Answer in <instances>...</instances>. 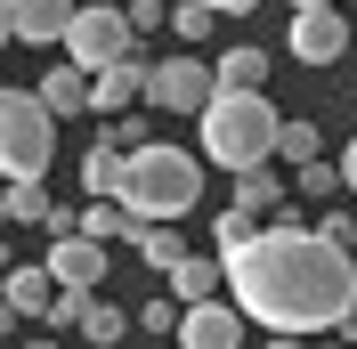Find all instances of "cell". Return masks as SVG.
Segmentation results:
<instances>
[{"label":"cell","instance_id":"24","mask_svg":"<svg viewBox=\"0 0 357 349\" xmlns=\"http://www.w3.org/2000/svg\"><path fill=\"white\" fill-rule=\"evenodd\" d=\"M211 24H220V8H203V0H178V8H171V33H178L187 49L211 41Z\"/></svg>","mask_w":357,"mask_h":349},{"label":"cell","instance_id":"12","mask_svg":"<svg viewBox=\"0 0 357 349\" xmlns=\"http://www.w3.org/2000/svg\"><path fill=\"white\" fill-rule=\"evenodd\" d=\"M57 292H66V284L49 276V260H17V268H8V284H0L8 317H49V309H57Z\"/></svg>","mask_w":357,"mask_h":349},{"label":"cell","instance_id":"1","mask_svg":"<svg viewBox=\"0 0 357 349\" xmlns=\"http://www.w3.org/2000/svg\"><path fill=\"white\" fill-rule=\"evenodd\" d=\"M220 260H227V301L268 333L317 341L357 317V260L317 228H260V244L220 252Z\"/></svg>","mask_w":357,"mask_h":349},{"label":"cell","instance_id":"6","mask_svg":"<svg viewBox=\"0 0 357 349\" xmlns=\"http://www.w3.org/2000/svg\"><path fill=\"white\" fill-rule=\"evenodd\" d=\"M211 98H220V66H203L195 49L187 57H155V89H146V106H162V114H211Z\"/></svg>","mask_w":357,"mask_h":349},{"label":"cell","instance_id":"17","mask_svg":"<svg viewBox=\"0 0 357 349\" xmlns=\"http://www.w3.org/2000/svg\"><path fill=\"white\" fill-rule=\"evenodd\" d=\"M220 89H268V49L236 41V49L220 57Z\"/></svg>","mask_w":357,"mask_h":349},{"label":"cell","instance_id":"4","mask_svg":"<svg viewBox=\"0 0 357 349\" xmlns=\"http://www.w3.org/2000/svg\"><path fill=\"white\" fill-rule=\"evenodd\" d=\"M49 154H57V114L41 106V89H0V171H8V187H41Z\"/></svg>","mask_w":357,"mask_h":349},{"label":"cell","instance_id":"29","mask_svg":"<svg viewBox=\"0 0 357 349\" xmlns=\"http://www.w3.org/2000/svg\"><path fill=\"white\" fill-rule=\"evenodd\" d=\"M130 24H138V33H155V24H171V8H162V0H130Z\"/></svg>","mask_w":357,"mask_h":349},{"label":"cell","instance_id":"5","mask_svg":"<svg viewBox=\"0 0 357 349\" xmlns=\"http://www.w3.org/2000/svg\"><path fill=\"white\" fill-rule=\"evenodd\" d=\"M130 49H138L130 8H114V0H82V17H73V33H66V66L106 73V66H122Z\"/></svg>","mask_w":357,"mask_h":349},{"label":"cell","instance_id":"26","mask_svg":"<svg viewBox=\"0 0 357 349\" xmlns=\"http://www.w3.org/2000/svg\"><path fill=\"white\" fill-rule=\"evenodd\" d=\"M178 317H187V309H178L171 292H155V301H138V333H178Z\"/></svg>","mask_w":357,"mask_h":349},{"label":"cell","instance_id":"22","mask_svg":"<svg viewBox=\"0 0 357 349\" xmlns=\"http://www.w3.org/2000/svg\"><path fill=\"white\" fill-rule=\"evenodd\" d=\"M130 252H138L146 268H162V276H171V268L187 260V244H178V228H138V236H130Z\"/></svg>","mask_w":357,"mask_h":349},{"label":"cell","instance_id":"8","mask_svg":"<svg viewBox=\"0 0 357 349\" xmlns=\"http://www.w3.org/2000/svg\"><path fill=\"white\" fill-rule=\"evenodd\" d=\"M284 49L301 57V66H333V57H349V24H341V8H301V17L284 24Z\"/></svg>","mask_w":357,"mask_h":349},{"label":"cell","instance_id":"7","mask_svg":"<svg viewBox=\"0 0 357 349\" xmlns=\"http://www.w3.org/2000/svg\"><path fill=\"white\" fill-rule=\"evenodd\" d=\"M73 17H82V0H0V33L24 49H49V41H66Z\"/></svg>","mask_w":357,"mask_h":349},{"label":"cell","instance_id":"16","mask_svg":"<svg viewBox=\"0 0 357 349\" xmlns=\"http://www.w3.org/2000/svg\"><path fill=\"white\" fill-rule=\"evenodd\" d=\"M227 203H244V211L252 219H276V211H284V203H292V179H276V171H244V179H236V195H227Z\"/></svg>","mask_w":357,"mask_h":349},{"label":"cell","instance_id":"32","mask_svg":"<svg viewBox=\"0 0 357 349\" xmlns=\"http://www.w3.org/2000/svg\"><path fill=\"white\" fill-rule=\"evenodd\" d=\"M260 349H317V341H292V333H268Z\"/></svg>","mask_w":357,"mask_h":349},{"label":"cell","instance_id":"18","mask_svg":"<svg viewBox=\"0 0 357 349\" xmlns=\"http://www.w3.org/2000/svg\"><path fill=\"white\" fill-rule=\"evenodd\" d=\"M122 333H138V317H130V309H114V301H89V317H82V341H89V349H114Z\"/></svg>","mask_w":357,"mask_h":349},{"label":"cell","instance_id":"25","mask_svg":"<svg viewBox=\"0 0 357 349\" xmlns=\"http://www.w3.org/2000/svg\"><path fill=\"white\" fill-rule=\"evenodd\" d=\"M0 211L17 219V228H49V211H57V203H49L41 187H8V195H0Z\"/></svg>","mask_w":357,"mask_h":349},{"label":"cell","instance_id":"31","mask_svg":"<svg viewBox=\"0 0 357 349\" xmlns=\"http://www.w3.org/2000/svg\"><path fill=\"white\" fill-rule=\"evenodd\" d=\"M341 179H349V195H357V138L341 147Z\"/></svg>","mask_w":357,"mask_h":349},{"label":"cell","instance_id":"28","mask_svg":"<svg viewBox=\"0 0 357 349\" xmlns=\"http://www.w3.org/2000/svg\"><path fill=\"white\" fill-rule=\"evenodd\" d=\"M317 236H325V244H341V252H349V244H357V211H341V203H333V211L317 219Z\"/></svg>","mask_w":357,"mask_h":349},{"label":"cell","instance_id":"15","mask_svg":"<svg viewBox=\"0 0 357 349\" xmlns=\"http://www.w3.org/2000/svg\"><path fill=\"white\" fill-rule=\"evenodd\" d=\"M220 292H227V260H220V252H211V260H195V252H187V260L171 268V301H178V309L220 301Z\"/></svg>","mask_w":357,"mask_h":349},{"label":"cell","instance_id":"13","mask_svg":"<svg viewBox=\"0 0 357 349\" xmlns=\"http://www.w3.org/2000/svg\"><path fill=\"white\" fill-rule=\"evenodd\" d=\"M122 187H130V154L98 138V147L82 154V195L89 203H122Z\"/></svg>","mask_w":357,"mask_h":349},{"label":"cell","instance_id":"20","mask_svg":"<svg viewBox=\"0 0 357 349\" xmlns=\"http://www.w3.org/2000/svg\"><path fill=\"white\" fill-rule=\"evenodd\" d=\"M276 163H292V171H309V163H325V138H317V122H292V114H284V138H276Z\"/></svg>","mask_w":357,"mask_h":349},{"label":"cell","instance_id":"3","mask_svg":"<svg viewBox=\"0 0 357 349\" xmlns=\"http://www.w3.org/2000/svg\"><path fill=\"white\" fill-rule=\"evenodd\" d=\"M203 203V163L187 147H146L130 154V187H122V211L138 219V228H178V219Z\"/></svg>","mask_w":357,"mask_h":349},{"label":"cell","instance_id":"10","mask_svg":"<svg viewBox=\"0 0 357 349\" xmlns=\"http://www.w3.org/2000/svg\"><path fill=\"white\" fill-rule=\"evenodd\" d=\"M106 268H114V244H98V236H57L49 244V276L66 284V292H98Z\"/></svg>","mask_w":357,"mask_h":349},{"label":"cell","instance_id":"23","mask_svg":"<svg viewBox=\"0 0 357 349\" xmlns=\"http://www.w3.org/2000/svg\"><path fill=\"white\" fill-rule=\"evenodd\" d=\"M211 244H220V252H244V244H260V219H252L244 203H227V211L211 219Z\"/></svg>","mask_w":357,"mask_h":349},{"label":"cell","instance_id":"14","mask_svg":"<svg viewBox=\"0 0 357 349\" xmlns=\"http://www.w3.org/2000/svg\"><path fill=\"white\" fill-rule=\"evenodd\" d=\"M41 106L66 122V114H82V106H98V73L89 66H49L41 73Z\"/></svg>","mask_w":357,"mask_h":349},{"label":"cell","instance_id":"19","mask_svg":"<svg viewBox=\"0 0 357 349\" xmlns=\"http://www.w3.org/2000/svg\"><path fill=\"white\" fill-rule=\"evenodd\" d=\"M292 195L333 211V195H349V179H341V163H309V171H292Z\"/></svg>","mask_w":357,"mask_h":349},{"label":"cell","instance_id":"21","mask_svg":"<svg viewBox=\"0 0 357 349\" xmlns=\"http://www.w3.org/2000/svg\"><path fill=\"white\" fill-rule=\"evenodd\" d=\"M82 236H98V244H130L138 219L122 211V203H82Z\"/></svg>","mask_w":357,"mask_h":349},{"label":"cell","instance_id":"35","mask_svg":"<svg viewBox=\"0 0 357 349\" xmlns=\"http://www.w3.org/2000/svg\"><path fill=\"white\" fill-rule=\"evenodd\" d=\"M24 349H57V341H24Z\"/></svg>","mask_w":357,"mask_h":349},{"label":"cell","instance_id":"34","mask_svg":"<svg viewBox=\"0 0 357 349\" xmlns=\"http://www.w3.org/2000/svg\"><path fill=\"white\" fill-rule=\"evenodd\" d=\"M317 349H357V341H341V333H325V341H317Z\"/></svg>","mask_w":357,"mask_h":349},{"label":"cell","instance_id":"30","mask_svg":"<svg viewBox=\"0 0 357 349\" xmlns=\"http://www.w3.org/2000/svg\"><path fill=\"white\" fill-rule=\"evenodd\" d=\"M203 8H220V17H252L260 0H203Z\"/></svg>","mask_w":357,"mask_h":349},{"label":"cell","instance_id":"11","mask_svg":"<svg viewBox=\"0 0 357 349\" xmlns=\"http://www.w3.org/2000/svg\"><path fill=\"white\" fill-rule=\"evenodd\" d=\"M146 89H155V57H146V41H138L122 66L98 73V114H106V122H122V114H138V98H146Z\"/></svg>","mask_w":357,"mask_h":349},{"label":"cell","instance_id":"2","mask_svg":"<svg viewBox=\"0 0 357 349\" xmlns=\"http://www.w3.org/2000/svg\"><path fill=\"white\" fill-rule=\"evenodd\" d=\"M276 138H284V114L268 106V89H220L211 114H203V163L220 171H268L276 163Z\"/></svg>","mask_w":357,"mask_h":349},{"label":"cell","instance_id":"27","mask_svg":"<svg viewBox=\"0 0 357 349\" xmlns=\"http://www.w3.org/2000/svg\"><path fill=\"white\" fill-rule=\"evenodd\" d=\"M89 301H98V292H57V309H49L41 325H73V333H82V317H89Z\"/></svg>","mask_w":357,"mask_h":349},{"label":"cell","instance_id":"33","mask_svg":"<svg viewBox=\"0 0 357 349\" xmlns=\"http://www.w3.org/2000/svg\"><path fill=\"white\" fill-rule=\"evenodd\" d=\"M284 8H292V17H301V8H333V0H284Z\"/></svg>","mask_w":357,"mask_h":349},{"label":"cell","instance_id":"9","mask_svg":"<svg viewBox=\"0 0 357 349\" xmlns=\"http://www.w3.org/2000/svg\"><path fill=\"white\" fill-rule=\"evenodd\" d=\"M244 325L252 317L227 301V292L220 301H195L187 317H178V349H244Z\"/></svg>","mask_w":357,"mask_h":349}]
</instances>
